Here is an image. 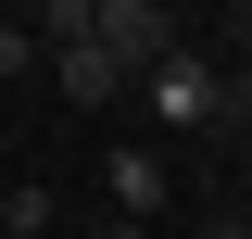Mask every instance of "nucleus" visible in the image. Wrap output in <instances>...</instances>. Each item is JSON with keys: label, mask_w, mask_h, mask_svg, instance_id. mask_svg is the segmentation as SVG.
Masks as SVG:
<instances>
[{"label": "nucleus", "mask_w": 252, "mask_h": 239, "mask_svg": "<svg viewBox=\"0 0 252 239\" xmlns=\"http://www.w3.org/2000/svg\"><path fill=\"white\" fill-rule=\"evenodd\" d=\"M227 63H240V76H252V0H240V13H227Z\"/></svg>", "instance_id": "nucleus-8"}, {"label": "nucleus", "mask_w": 252, "mask_h": 239, "mask_svg": "<svg viewBox=\"0 0 252 239\" xmlns=\"http://www.w3.org/2000/svg\"><path fill=\"white\" fill-rule=\"evenodd\" d=\"M202 239H252V214H215V227H202Z\"/></svg>", "instance_id": "nucleus-9"}, {"label": "nucleus", "mask_w": 252, "mask_h": 239, "mask_svg": "<svg viewBox=\"0 0 252 239\" xmlns=\"http://www.w3.org/2000/svg\"><path fill=\"white\" fill-rule=\"evenodd\" d=\"M38 63V26H0V76H26Z\"/></svg>", "instance_id": "nucleus-7"}, {"label": "nucleus", "mask_w": 252, "mask_h": 239, "mask_svg": "<svg viewBox=\"0 0 252 239\" xmlns=\"http://www.w3.org/2000/svg\"><path fill=\"white\" fill-rule=\"evenodd\" d=\"M101 239H152V227H126V214H114V227H101Z\"/></svg>", "instance_id": "nucleus-10"}, {"label": "nucleus", "mask_w": 252, "mask_h": 239, "mask_svg": "<svg viewBox=\"0 0 252 239\" xmlns=\"http://www.w3.org/2000/svg\"><path fill=\"white\" fill-rule=\"evenodd\" d=\"M89 38L114 51V76H126V89H139V76L177 51V13H164V0H89Z\"/></svg>", "instance_id": "nucleus-2"}, {"label": "nucleus", "mask_w": 252, "mask_h": 239, "mask_svg": "<svg viewBox=\"0 0 252 239\" xmlns=\"http://www.w3.org/2000/svg\"><path fill=\"white\" fill-rule=\"evenodd\" d=\"M164 202H177V177H164V151H114V214H126V227H152Z\"/></svg>", "instance_id": "nucleus-3"}, {"label": "nucleus", "mask_w": 252, "mask_h": 239, "mask_svg": "<svg viewBox=\"0 0 252 239\" xmlns=\"http://www.w3.org/2000/svg\"><path fill=\"white\" fill-rule=\"evenodd\" d=\"M202 139H240L252 151V76L240 63H215V126H202Z\"/></svg>", "instance_id": "nucleus-6"}, {"label": "nucleus", "mask_w": 252, "mask_h": 239, "mask_svg": "<svg viewBox=\"0 0 252 239\" xmlns=\"http://www.w3.org/2000/svg\"><path fill=\"white\" fill-rule=\"evenodd\" d=\"M0 239H63V214H51V189H38V177L0 189Z\"/></svg>", "instance_id": "nucleus-5"}, {"label": "nucleus", "mask_w": 252, "mask_h": 239, "mask_svg": "<svg viewBox=\"0 0 252 239\" xmlns=\"http://www.w3.org/2000/svg\"><path fill=\"white\" fill-rule=\"evenodd\" d=\"M51 89L101 114V101H126V76H114V51H101V38H76V51H51Z\"/></svg>", "instance_id": "nucleus-4"}, {"label": "nucleus", "mask_w": 252, "mask_h": 239, "mask_svg": "<svg viewBox=\"0 0 252 239\" xmlns=\"http://www.w3.org/2000/svg\"><path fill=\"white\" fill-rule=\"evenodd\" d=\"M139 101H152V126L202 139V126H215V51H202V38H177V51H164L152 76H139Z\"/></svg>", "instance_id": "nucleus-1"}]
</instances>
